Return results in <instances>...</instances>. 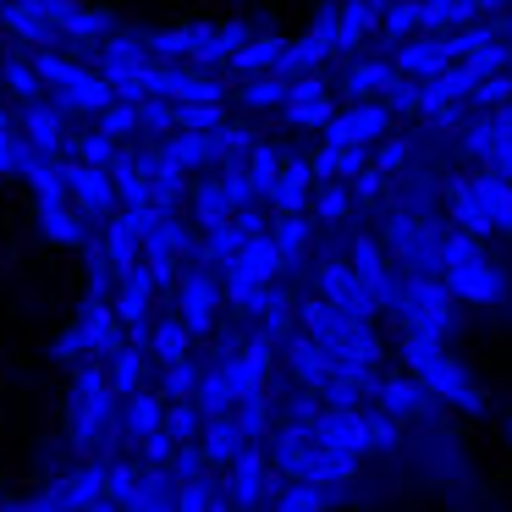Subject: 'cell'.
Here are the masks:
<instances>
[{
  "instance_id": "obj_19",
  "label": "cell",
  "mask_w": 512,
  "mask_h": 512,
  "mask_svg": "<svg viewBox=\"0 0 512 512\" xmlns=\"http://www.w3.org/2000/svg\"><path fill=\"white\" fill-rule=\"evenodd\" d=\"M0 23L12 28L17 39H28L34 50H56V39H67L56 23H50V17H39L28 0H6V6H0Z\"/></svg>"
},
{
  "instance_id": "obj_61",
  "label": "cell",
  "mask_w": 512,
  "mask_h": 512,
  "mask_svg": "<svg viewBox=\"0 0 512 512\" xmlns=\"http://www.w3.org/2000/svg\"><path fill=\"white\" fill-rule=\"evenodd\" d=\"M6 127H17V116L6 111V105H0V133H6Z\"/></svg>"
},
{
  "instance_id": "obj_63",
  "label": "cell",
  "mask_w": 512,
  "mask_h": 512,
  "mask_svg": "<svg viewBox=\"0 0 512 512\" xmlns=\"http://www.w3.org/2000/svg\"><path fill=\"white\" fill-rule=\"evenodd\" d=\"M369 6H375V12H386V6H391V0H369Z\"/></svg>"
},
{
  "instance_id": "obj_7",
  "label": "cell",
  "mask_w": 512,
  "mask_h": 512,
  "mask_svg": "<svg viewBox=\"0 0 512 512\" xmlns=\"http://www.w3.org/2000/svg\"><path fill=\"white\" fill-rule=\"evenodd\" d=\"M61 171H67V193L83 210V221H111V215H122L111 166H89V160H78V155H61Z\"/></svg>"
},
{
  "instance_id": "obj_20",
  "label": "cell",
  "mask_w": 512,
  "mask_h": 512,
  "mask_svg": "<svg viewBox=\"0 0 512 512\" xmlns=\"http://www.w3.org/2000/svg\"><path fill=\"white\" fill-rule=\"evenodd\" d=\"M287 358H292V375L309 380V386H325V380L336 375V353H331V347H320L309 331L287 336Z\"/></svg>"
},
{
  "instance_id": "obj_48",
  "label": "cell",
  "mask_w": 512,
  "mask_h": 512,
  "mask_svg": "<svg viewBox=\"0 0 512 512\" xmlns=\"http://www.w3.org/2000/svg\"><path fill=\"white\" fill-rule=\"evenodd\" d=\"M281 166H287V160H281L270 144H254V149H248V177H254V193H259V199H270V188H276Z\"/></svg>"
},
{
  "instance_id": "obj_2",
  "label": "cell",
  "mask_w": 512,
  "mask_h": 512,
  "mask_svg": "<svg viewBox=\"0 0 512 512\" xmlns=\"http://www.w3.org/2000/svg\"><path fill=\"white\" fill-rule=\"evenodd\" d=\"M446 210H452V221L463 226V232H474V237L512 232V177H496V171L457 177Z\"/></svg>"
},
{
  "instance_id": "obj_39",
  "label": "cell",
  "mask_w": 512,
  "mask_h": 512,
  "mask_svg": "<svg viewBox=\"0 0 512 512\" xmlns=\"http://www.w3.org/2000/svg\"><path fill=\"white\" fill-rule=\"evenodd\" d=\"M0 89L17 94V100H45V78H39L34 61H0Z\"/></svg>"
},
{
  "instance_id": "obj_13",
  "label": "cell",
  "mask_w": 512,
  "mask_h": 512,
  "mask_svg": "<svg viewBox=\"0 0 512 512\" xmlns=\"http://www.w3.org/2000/svg\"><path fill=\"white\" fill-rule=\"evenodd\" d=\"M320 298H331L336 309L358 314V320H369V314L380 309V298L358 281L353 265H342V259H325V265H320Z\"/></svg>"
},
{
  "instance_id": "obj_59",
  "label": "cell",
  "mask_w": 512,
  "mask_h": 512,
  "mask_svg": "<svg viewBox=\"0 0 512 512\" xmlns=\"http://www.w3.org/2000/svg\"><path fill=\"white\" fill-rule=\"evenodd\" d=\"M380 188H386V177H380L375 166H364V171L353 177V199H380Z\"/></svg>"
},
{
  "instance_id": "obj_18",
  "label": "cell",
  "mask_w": 512,
  "mask_h": 512,
  "mask_svg": "<svg viewBox=\"0 0 512 512\" xmlns=\"http://www.w3.org/2000/svg\"><path fill=\"white\" fill-rule=\"evenodd\" d=\"M215 23H188V28H149L144 45L155 50V61H177V67H193L204 45H210Z\"/></svg>"
},
{
  "instance_id": "obj_30",
  "label": "cell",
  "mask_w": 512,
  "mask_h": 512,
  "mask_svg": "<svg viewBox=\"0 0 512 512\" xmlns=\"http://www.w3.org/2000/svg\"><path fill=\"white\" fill-rule=\"evenodd\" d=\"M375 397H380V408L397 413V419H413V413L430 408V386H424V380H386V386H375Z\"/></svg>"
},
{
  "instance_id": "obj_57",
  "label": "cell",
  "mask_w": 512,
  "mask_h": 512,
  "mask_svg": "<svg viewBox=\"0 0 512 512\" xmlns=\"http://www.w3.org/2000/svg\"><path fill=\"white\" fill-rule=\"evenodd\" d=\"M402 210H408V215H424V221H430V215H435V182H430V177L413 182V188L402 193Z\"/></svg>"
},
{
  "instance_id": "obj_11",
  "label": "cell",
  "mask_w": 512,
  "mask_h": 512,
  "mask_svg": "<svg viewBox=\"0 0 512 512\" xmlns=\"http://www.w3.org/2000/svg\"><path fill=\"white\" fill-rule=\"evenodd\" d=\"M61 116H67V111H61L56 100H23V111H17L23 138H28V144H34L45 160H61V155H67V138H72V133H67V122H61Z\"/></svg>"
},
{
  "instance_id": "obj_1",
  "label": "cell",
  "mask_w": 512,
  "mask_h": 512,
  "mask_svg": "<svg viewBox=\"0 0 512 512\" xmlns=\"http://www.w3.org/2000/svg\"><path fill=\"white\" fill-rule=\"evenodd\" d=\"M441 281L446 292H452L457 303H496L501 292H507V276H501L496 259H485V248H479L474 232H446L441 243Z\"/></svg>"
},
{
  "instance_id": "obj_5",
  "label": "cell",
  "mask_w": 512,
  "mask_h": 512,
  "mask_svg": "<svg viewBox=\"0 0 512 512\" xmlns=\"http://www.w3.org/2000/svg\"><path fill=\"white\" fill-rule=\"evenodd\" d=\"M408 369L435 391V397L457 402V408H468V413L485 408V397H479V386L468 380V369H457V358L446 353L435 336H408Z\"/></svg>"
},
{
  "instance_id": "obj_31",
  "label": "cell",
  "mask_w": 512,
  "mask_h": 512,
  "mask_svg": "<svg viewBox=\"0 0 512 512\" xmlns=\"http://www.w3.org/2000/svg\"><path fill=\"white\" fill-rule=\"evenodd\" d=\"M248 452V435L237 419H226V413H215L210 424H204V457H221V463H232V457Z\"/></svg>"
},
{
  "instance_id": "obj_40",
  "label": "cell",
  "mask_w": 512,
  "mask_h": 512,
  "mask_svg": "<svg viewBox=\"0 0 512 512\" xmlns=\"http://www.w3.org/2000/svg\"><path fill=\"white\" fill-rule=\"evenodd\" d=\"M232 215H237V204L226 199L221 177H215V182H204V188L193 193V221H199V226H221V221H232Z\"/></svg>"
},
{
  "instance_id": "obj_46",
  "label": "cell",
  "mask_w": 512,
  "mask_h": 512,
  "mask_svg": "<svg viewBox=\"0 0 512 512\" xmlns=\"http://www.w3.org/2000/svg\"><path fill=\"white\" fill-rule=\"evenodd\" d=\"M138 127H144L149 138H171V133H177V105H171L166 94L138 100Z\"/></svg>"
},
{
  "instance_id": "obj_38",
  "label": "cell",
  "mask_w": 512,
  "mask_h": 512,
  "mask_svg": "<svg viewBox=\"0 0 512 512\" xmlns=\"http://www.w3.org/2000/svg\"><path fill=\"white\" fill-rule=\"evenodd\" d=\"M380 28H386L391 45H402V39H413L424 28V0H391L386 12H380Z\"/></svg>"
},
{
  "instance_id": "obj_6",
  "label": "cell",
  "mask_w": 512,
  "mask_h": 512,
  "mask_svg": "<svg viewBox=\"0 0 512 512\" xmlns=\"http://www.w3.org/2000/svg\"><path fill=\"white\" fill-rule=\"evenodd\" d=\"M441 243H446V232L435 221H424V215L397 210L386 221V254L408 276H441Z\"/></svg>"
},
{
  "instance_id": "obj_53",
  "label": "cell",
  "mask_w": 512,
  "mask_h": 512,
  "mask_svg": "<svg viewBox=\"0 0 512 512\" xmlns=\"http://www.w3.org/2000/svg\"><path fill=\"white\" fill-rule=\"evenodd\" d=\"M259 331L265 336H292V303L276 287L265 292V309H259Z\"/></svg>"
},
{
  "instance_id": "obj_28",
  "label": "cell",
  "mask_w": 512,
  "mask_h": 512,
  "mask_svg": "<svg viewBox=\"0 0 512 512\" xmlns=\"http://www.w3.org/2000/svg\"><path fill=\"white\" fill-rule=\"evenodd\" d=\"M127 408H122V430L127 435H138V441H144V435H155V430H166V408H160V391H144L138 386L133 397H122Z\"/></svg>"
},
{
  "instance_id": "obj_34",
  "label": "cell",
  "mask_w": 512,
  "mask_h": 512,
  "mask_svg": "<svg viewBox=\"0 0 512 512\" xmlns=\"http://www.w3.org/2000/svg\"><path fill=\"white\" fill-rule=\"evenodd\" d=\"M287 89H292V78L259 72V78H243V105L248 111H281V105H287Z\"/></svg>"
},
{
  "instance_id": "obj_47",
  "label": "cell",
  "mask_w": 512,
  "mask_h": 512,
  "mask_svg": "<svg viewBox=\"0 0 512 512\" xmlns=\"http://www.w3.org/2000/svg\"><path fill=\"white\" fill-rule=\"evenodd\" d=\"M34 160H39V149L23 138V127H6V133H0V171H6V177H23Z\"/></svg>"
},
{
  "instance_id": "obj_14",
  "label": "cell",
  "mask_w": 512,
  "mask_h": 512,
  "mask_svg": "<svg viewBox=\"0 0 512 512\" xmlns=\"http://www.w3.org/2000/svg\"><path fill=\"white\" fill-rule=\"evenodd\" d=\"M50 100L61 105V111H83V116H100L105 105H116V89L105 72H89V67H72L67 83H56L50 89Z\"/></svg>"
},
{
  "instance_id": "obj_3",
  "label": "cell",
  "mask_w": 512,
  "mask_h": 512,
  "mask_svg": "<svg viewBox=\"0 0 512 512\" xmlns=\"http://www.w3.org/2000/svg\"><path fill=\"white\" fill-rule=\"evenodd\" d=\"M298 320H303V331H309L320 347H331L342 364H364V369H369V364L380 358V342L369 336V325L358 320V314L336 309L331 298H309V303L298 309Z\"/></svg>"
},
{
  "instance_id": "obj_32",
  "label": "cell",
  "mask_w": 512,
  "mask_h": 512,
  "mask_svg": "<svg viewBox=\"0 0 512 512\" xmlns=\"http://www.w3.org/2000/svg\"><path fill=\"white\" fill-rule=\"evenodd\" d=\"M468 23H479V0H424V28H419V34L468 28Z\"/></svg>"
},
{
  "instance_id": "obj_27",
  "label": "cell",
  "mask_w": 512,
  "mask_h": 512,
  "mask_svg": "<svg viewBox=\"0 0 512 512\" xmlns=\"http://www.w3.org/2000/svg\"><path fill=\"white\" fill-rule=\"evenodd\" d=\"M391 83H397V67H391V61H353V67L342 72V89L353 94V100H380Z\"/></svg>"
},
{
  "instance_id": "obj_43",
  "label": "cell",
  "mask_w": 512,
  "mask_h": 512,
  "mask_svg": "<svg viewBox=\"0 0 512 512\" xmlns=\"http://www.w3.org/2000/svg\"><path fill=\"white\" fill-rule=\"evenodd\" d=\"M67 155L89 160V166H116V160H122V144L94 127V133H83V138H67Z\"/></svg>"
},
{
  "instance_id": "obj_35",
  "label": "cell",
  "mask_w": 512,
  "mask_h": 512,
  "mask_svg": "<svg viewBox=\"0 0 512 512\" xmlns=\"http://www.w3.org/2000/svg\"><path fill=\"white\" fill-rule=\"evenodd\" d=\"M111 177H116V199H122V210L127 204H155V182L138 171V160L127 155V149H122V160L111 166Z\"/></svg>"
},
{
  "instance_id": "obj_54",
  "label": "cell",
  "mask_w": 512,
  "mask_h": 512,
  "mask_svg": "<svg viewBox=\"0 0 512 512\" xmlns=\"http://www.w3.org/2000/svg\"><path fill=\"white\" fill-rule=\"evenodd\" d=\"M380 100H386V111H391V116H408V111H419L424 83H419V78H402V72H397V83H391V89L380 94Z\"/></svg>"
},
{
  "instance_id": "obj_36",
  "label": "cell",
  "mask_w": 512,
  "mask_h": 512,
  "mask_svg": "<svg viewBox=\"0 0 512 512\" xmlns=\"http://www.w3.org/2000/svg\"><path fill=\"white\" fill-rule=\"evenodd\" d=\"M204 232H210V243L199 248V259H193V265H226V259L248 243V232L237 226V215H232V221H221V226H204Z\"/></svg>"
},
{
  "instance_id": "obj_10",
  "label": "cell",
  "mask_w": 512,
  "mask_h": 512,
  "mask_svg": "<svg viewBox=\"0 0 512 512\" xmlns=\"http://www.w3.org/2000/svg\"><path fill=\"white\" fill-rule=\"evenodd\" d=\"M72 413H78V441H94L105 430V419L116 413V386L105 369H83L78 375V397H72Z\"/></svg>"
},
{
  "instance_id": "obj_4",
  "label": "cell",
  "mask_w": 512,
  "mask_h": 512,
  "mask_svg": "<svg viewBox=\"0 0 512 512\" xmlns=\"http://www.w3.org/2000/svg\"><path fill=\"white\" fill-rule=\"evenodd\" d=\"M452 292H446L441 276H402L397 298H391V314H397L402 325H408V336H435V342H446V331H452Z\"/></svg>"
},
{
  "instance_id": "obj_45",
  "label": "cell",
  "mask_w": 512,
  "mask_h": 512,
  "mask_svg": "<svg viewBox=\"0 0 512 512\" xmlns=\"http://www.w3.org/2000/svg\"><path fill=\"white\" fill-rule=\"evenodd\" d=\"M199 364L193 358H177V364H166V375H160V397H171V402H193L199 397Z\"/></svg>"
},
{
  "instance_id": "obj_60",
  "label": "cell",
  "mask_w": 512,
  "mask_h": 512,
  "mask_svg": "<svg viewBox=\"0 0 512 512\" xmlns=\"http://www.w3.org/2000/svg\"><path fill=\"white\" fill-rule=\"evenodd\" d=\"M237 226H243V232H248V237H259V232H270V226H265V215H259V210H254V204H248V210H237Z\"/></svg>"
},
{
  "instance_id": "obj_62",
  "label": "cell",
  "mask_w": 512,
  "mask_h": 512,
  "mask_svg": "<svg viewBox=\"0 0 512 512\" xmlns=\"http://www.w3.org/2000/svg\"><path fill=\"white\" fill-rule=\"evenodd\" d=\"M501 39L512 45V6H507V23H501Z\"/></svg>"
},
{
  "instance_id": "obj_37",
  "label": "cell",
  "mask_w": 512,
  "mask_h": 512,
  "mask_svg": "<svg viewBox=\"0 0 512 512\" xmlns=\"http://www.w3.org/2000/svg\"><path fill=\"white\" fill-rule=\"evenodd\" d=\"M138 380H144V342H122L111 353V386H116V397H133Z\"/></svg>"
},
{
  "instance_id": "obj_56",
  "label": "cell",
  "mask_w": 512,
  "mask_h": 512,
  "mask_svg": "<svg viewBox=\"0 0 512 512\" xmlns=\"http://www.w3.org/2000/svg\"><path fill=\"white\" fill-rule=\"evenodd\" d=\"M166 430H171V441H193V430H199V408H193V402H171Z\"/></svg>"
},
{
  "instance_id": "obj_8",
  "label": "cell",
  "mask_w": 512,
  "mask_h": 512,
  "mask_svg": "<svg viewBox=\"0 0 512 512\" xmlns=\"http://www.w3.org/2000/svg\"><path fill=\"white\" fill-rule=\"evenodd\" d=\"M386 127H391L386 100H353L347 111H336L331 122H325V144L331 149H358V144L375 149L380 138H386Z\"/></svg>"
},
{
  "instance_id": "obj_15",
  "label": "cell",
  "mask_w": 512,
  "mask_h": 512,
  "mask_svg": "<svg viewBox=\"0 0 512 512\" xmlns=\"http://www.w3.org/2000/svg\"><path fill=\"white\" fill-rule=\"evenodd\" d=\"M391 67H397L402 78L430 83L435 72L452 67V56H446V34H413V39H402V45H391Z\"/></svg>"
},
{
  "instance_id": "obj_12",
  "label": "cell",
  "mask_w": 512,
  "mask_h": 512,
  "mask_svg": "<svg viewBox=\"0 0 512 512\" xmlns=\"http://www.w3.org/2000/svg\"><path fill=\"white\" fill-rule=\"evenodd\" d=\"M28 6L39 17H50L67 39H111L116 34L111 12H94V6H78V0H28Z\"/></svg>"
},
{
  "instance_id": "obj_25",
  "label": "cell",
  "mask_w": 512,
  "mask_h": 512,
  "mask_svg": "<svg viewBox=\"0 0 512 512\" xmlns=\"http://www.w3.org/2000/svg\"><path fill=\"white\" fill-rule=\"evenodd\" d=\"M281 56H287V39H281V34H254L232 61H226V67L243 72V78H259V72H276Z\"/></svg>"
},
{
  "instance_id": "obj_49",
  "label": "cell",
  "mask_w": 512,
  "mask_h": 512,
  "mask_svg": "<svg viewBox=\"0 0 512 512\" xmlns=\"http://www.w3.org/2000/svg\"><path fill=\"white\" fill-rule=\"evenodd\" d=\"M94 127H100V133H111L116 144H122V138H133V133H144V127H138V105H133V100L105 105V111L94 116Z\"/></svg>"
},
{
  "instance_id": "obj_16",
  "label": "cell",
  "mask_w": 512,
  "mask_h": 512,
  "mask_svg": "<svg viewBox=\"0 0 512 512\" xmlns=\"http://www.w3.org/2000/svg\"><path fill=\"white\" fill-rule=\"evenodd\" d=\"M281 116H287L292 127H325L336 116L331 94H325V78H314V72H303V78H292L287 89V105H281Z\"/></svg>"
},
{
  "instance_id": "obj_29",
  "label": "cell",
  "mask_w": 512,
  "mask_h": 512,
  "mask_svg": "<svg viewBox=\"0 0 512 512\" xmlns=\"http://www.w3.org/2000/svg\"><path fill=\"white\" fill-rule=\"evenodd\" d=\"M39 232H45V237H56V243H72V248H78L83 237H89V232H83V210H78L72 199L39 204Z\"/></svg>"
},
{
  "instance_id": "obj_23",
  "label": "cell",
  "mask_w": 512,
  "mask_h": 512,
  "mask_svg": "<svg viewBox=\"0 0 512 512\" xmlns=\"http://www.w3.org/2000/svg\"><path fill=\"white\" fill-rule=\"evenodd\" d=\"M155 61V50L144 45V34H111L100 50V72L105 78H122V72H144Z\"/></svg>"
},
{
  "instance_id": "obj_44",
  "label": "cell",
  "mask_w": 512,
  "mask_h": 512,
  "mask_svg": "<svg viewBox=\"0 0 512 512\" xmlns=\"http://www.w3.org/2000/svg\"><path fill=\"white\" fill-rule=\"evenodd\" d=\"M188 325H182V314L177 320H160L155 331H149V347H155V358L160 364H177V358H188Z\"/></svg>"
},
{
  "instance_id": "obj_9",
  "label": "cell",
  "mask_w": 512,
  "mask_h": 512,
  "mask_svg": "<svg viewBox=\"0 0 512 512\" xmlns=\"http://www.w3.org/2000/svg\"><path fill=\"white\" fill-rule=\"evenodd\" d=\"M226 287L210 276V265H193L188 276H177V314L193 336H204L215 325V309H221Z\"/></svg>"
},
{
  "instance_id": "obj_51",
  "label": "cell",
  "mask_w": 512,
  "mask_h": 512,
  "mask_svg": "<svg viewBox=\"0 0 512 512\" xmlns=\"http://www.w3.org/2000/svg\"><path fill=\"white\" fill-rule=\"evenodd\" d=\"M512 100V72L501 67V72H490L485 83H479L474 94H468V105H474V111H496V105H507Z\"/></svg>"
},
{
  "instance_id": "obj_41",
  "label": "cell",
  "mask_w": 512,
  "mask_h": 512,
  "mask_svg": "<svg viewBox=\"0 0 512 512\" xmlns=\"http://www.w3.org/2000/svg\"><path fill=\"white\" fill-rule=\"evenodd\" d=\"M270 237H276V248H281V265H298L303 248H309V221H303V210L298 215H276Z\"/></svg>"
},
{
  "instance_id": "obj_17",
  "label": "cell",
  "mask_w": 512,
  "mask_h": 512,
  "mask_svg": "<svg viewBox=\"0 0 512 512\" xmlns=\"http://www.w3.org/2000/svg\"><path fill=\"white\" fill-rule=\"evenodd\" d=\"M347 265H353V270H358V281H364V287L380 298V309H391V298H397V287H402V281L391 276L380 237H353V259H347Z\"/></svg>"
},
{
  "instance_id": "obj_24",
  "label": "cell",
  "mask_w": 512,
  "mask_h": 512,
  "mask_svg": "<svg viewBox=\"0 0 512 512\" xmlns=\"http://www.w3.org/2000/svg\"><path fill=\"white\" fill-rule=\"evenodd\" d=\"M369 34H380V12L369 0H342V23H336V56H353Z\"/></svg>"
},
{
  "instance_id": "obj_26",
  "label": "cell",
  "mask_w": 512,
  "mask_h": 512,
  "mask_svg": "<svg viewBox=\"0 0 512 512\" xmlns=\"http://www.w3.org/2000/svg\"><path fill=\"white\" fill-rule=\"evenodd\" d=\"M199 259V248H193V237H188V226L177 221V215H160L155 221V232L144 237V259Z\"/></svg>"
},
{
  "instance_id": "obj_58",
  "label": "cell",
  "mask_w": 512,
  "mask_h": 512,
  "mask_svg": "<svg viewBox=\"0 0 512 512\" xmlns=\"http://www.w3.org/2000/svg\"><path fill=\"white\" fill-rule=\"evenodd\" d=\"M276 512H320V485L314 479H303V485H292L287 496H281Z\"/></svg>"
},
{
  "instance_id": "obj_52",
  "label": "cell",
  "mask_w": 512,
  "mask_h": 512,
  "mask_svg": "<svg viewBox=\"0 0 512 512\" xmlns=\"http://www.w3.org/2000/svg\"><path fill=\"white\" fill-rule=\"evenodd\" d=\"M314 210H320V221H342V215L353 210V182H325V188L314 193Z\"/></svg>"
},
{
  "instance_id": "obj_21",
  "label": "cell",
  "mask_w": 512,
  "mask_h": 512,
  "mask_svg": "<svg viewBox=\"0 0 512 512\" xmlns=\"http://www.w3.org/2000/svg\"><path fill=\"white\" fill-rule=\"evenodd\" d=\"M171 160H177L182 171H199V166H215V160H226L221 149V133H193V127H177V133L166 138Z\"/></svg>"
},
{
  "instance_id": "obj_42",
  "label": "cell",
  "mask_w": 512,
  "mask_h": 512,
  "mask_svg": "<svg viewBox=\"0 0 512 512\" xmlns=\"http://www.w3.org/2000/svg\"><path fill=\"white\" fill-rule=\"evenodd\" d=\"M259 490H265V463H259V452L232 457V501H248V507H254Z\"/></svg>"
},
{
  "instance_id": "obj_50",
  "label": "cell",
  "mask_w": 512,
  "mask_h": 512,
  "mask_svg": "<svg viewBox=\"0 0 512 512\" xmlns=\"http://www.w3.org/2000/svg\"><path fill=\"white\" fill-rule=\"evenodd\" d=\"M413 160V138H380L375 149H369V166L380 171V177H391V171H402Z\"/></svg>"
},
{
  "instance_id": "obj_55",
  "label": "cell",
  "mask_w": 512,
  "mask_h": 512,
  "mask_svg": "<svg viewBox=\"0 0 512 512\" xmlns=\"http://www.w3.org/2000/svg\"><path fill=\"white\" fill-rule=\"evenodd\" d=\"M226 116L221 105H177V127H193V133H215Z\"/></svg>"
},
{
  "instance_id": "obj_22",
  "label": "cell",
  "mask_w": 512,
  "mask_h": 512,
  "mask_svg": "<svg viewBox=\"0 0 512 512\" xmlns=\"http://www.w3.org/2000/svg\"><path fill=\"white\" fill-rule=\"evenodd\" d=\"M309 188H314V160H298V155H292L287 166H281L276 188H270V204H276V215H298L303 204H309Z\"/></svg>"
},
{
  "instance_id": "obj_33",
  "label": "cell",
  "mask_w": 512,
  "mask_h": 512,
  "mask_svg": "<svg viewBox=\"0 0 512 512\" xmlns=\"http://www.w3.org/2000/svg\"><path fill=\"white\" fill-rule=\"evenodd\" d=\"M105 254H111L116 276H122V270L138 265V254H144V237H138L133 226L122 221V215H111V221H105Z\"/></svg>"
}]
</instances>
